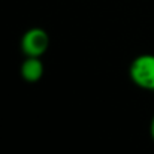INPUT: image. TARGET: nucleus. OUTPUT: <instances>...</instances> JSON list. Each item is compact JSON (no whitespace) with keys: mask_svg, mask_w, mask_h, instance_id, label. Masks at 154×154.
I'll use <instances>...</instances> for the list:
<instances>
[{"mask_svg":"<svg viewBox=\"0 0 154 154\" xmlns=\"http://www.w3.org/2000/svg\"><path fill=\"white\" fill-rule=\"evenodd\" d=\"M130 79L144 90H154V55L142 54L136 57L129 69Z\"/></svg>","mask_w":154,"mask_h":154,"instance_id":"obj_1","label":"nucleus"},{"mask_svg":"<svg viewBox=\"0 0 154 154\" xmlns=\"http://www.w3.org/2000/svg\"><path fill=\"white\" fill-rule=\"evenodd\" d=\"M50 47V36L44 29L35 27L27 30L21 39V50L27 57H41Z\"/></svg>","mask_w":154,"mask_h":154,"instance_id":"obj_2","label":"nucleus"},{"mask_svg":"<svg viewBox=\"0 0 154 154\" xmlns=\"http://www.w3.org/2000/svg\"><path fill=\"white\" fill-rule=\"evenodd\" d=\"M44 75V63L39 57H27L21 64V76L27 82H38Z\"/></svg>","mask_w":154,"mask_h":154,"instance_id":"obj_3","label":"nucleus"},{"mask_svg":"<svg viewBox=\"0 0 154 154\" xmlns=\"http://www.w3.org/2000/svg\"><path fill=\"white\" fill-rule=\"evenodd\" d=\"M150 132H151V138H153V141H154V117H153V120H151V127H150Z\"/></svg>","mask_w":154,"mask_h":154,"instance_id":"obj_4","label":"nucleus"}]
</instances>
